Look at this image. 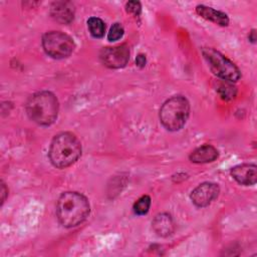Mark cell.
I'll return each mask as SVG.
<instances>
[{
	"label": "cell",
	"instance_id": "1",
	"mask_svg": "<svg viewBox=\"0 0 257 257\" xmlns=\"http://www.w3.org/2000/svg\"><path fill=\"white\" fill-rule=\"evenodd\" d=\"M89 214L87 199L77 192L63 193L56 204V215L60 224L71 228L82 223Z\"/></svg>",
	"mask_w": 257,
	"mask_h": 257
},
{
	"label": "cell",
	"instance_id": "2",
	"mask_svg": "<svg viewBox=\"0 0 257 257\" xmlns=\"http://www.w3.org/2000/svg\"><path fill=\"white\" fill-rule=\"evenodd\" d=\"M81 154L79 140L71 133H61L54 137L49 147V160L51 164L63 169L74 164Z\"/></svg>",
	"mask_w": 257,
	"mask_h": 257
},
{
	"label": "cell",
	"instance_id": "3",
	"mask_svg": "<svg viewBox=\"0 0 257 257\" xmlns=\"http://www.w3.org/2000/svg\"><path fill=\"white\" fill-rule=\"evenodd\" d=\"M25 108L32 121L40 125H49L57 117L58 100L50 91H38L28 98Z\"/></svg>",
	"mask_w": 257,
	"mask_h": 257
},
{
	"label": "cell",
	"instance_id": "4",
	"mask_svg": "<svg viewBox=\"0 0 257 257\" xmlns=\"http://www.w3.org/2000/svg\"><path fill=\"white\" fill-rule=\"evenodd\" d=\"M190 112V104L186 97L175 95L164 102L160 109V119L169 131H179L186 123Z\"/></svg>",
	"mask_w": 257,
	"mask_h": 257
},
{
	"label": "cell",
	"instance_id": "5",
	"mask_svg": "<svg viewBox=\"0 0 257 257\" xmlns=\"http://www.w3.org/2000/svg\"><path fill=\"white\" fill-rule=\"evenodd\" d=\"M202 53L210 69L220 79L235 82L240 78L241 73L239 68L221 52L211 47H204Z\"/></svg>",
	"mask_w": 257,
	"mask_h": 257
},
{
	"label": "cell",
	"instance_id": "6",
	"mask_svg": "<svg viewBox=\"0 0 257 257\" xmlns=\"http://www.w3.org/2000/svg\"><path fill=\"white\" fill-rule=\"evenodd\" d=\"M42 46L49 56L61 59L72 53L74 42L69 35L61 31H49L43 35Z\"/></svg>",
	"mask_w": 257,
	"mask_h": 257
},
{
	"label": "cell",
	"instance_id": "7",
	"mask_svg": "<svg viewBox=\"0 0 257 257\" xmlns=\"http://www.w3.org/2000/svg\"><path fill=\"white\" fill-rule=\"evenodd\" d=\"M101 62L109 68H120L125 66L130 58V50L125 44L113 47H105L99 54Z\"/></svg>",
	"mask_w": 257,
	"mask_h": 257
},
{
	"label": "cell",
	"instance_id": "8",
	"mask_svg": "<svg viewBox=\"0 0 257 257\" xmlns=\"http://www.w3.org/2000/svg\"><path fill=\"white\" fill-rule=\"evenodd\" d=\"M219 195V187L214 183H203L191 193V200L197 207H206Z\"/></svg>",
	"mask_w": 257,
	"mask_h": 257
},
{
	"label": "cell",
	"instance_id": "9",
	"mask_svg": "<svg viewBox=\"0 0 257 257\" xmlns=\"http://www.w3.org/2000/svg\"><path fill=\"white\" fill-rule=\"evenodd\" d=\"M232 177L241 185H254L257 180V167L254 164H242L231 170Z\"/></svg>",
	"mask_w": 257,
	"mask_h": 257
},
{
	"label": "cell",
	"instance_id": "10",
	"mask_svg": "<svg viewBox=\"0 0 257 257\" xmlns=\"http://www.w3.org/2000/svg\"><path fill=\"white\" fill-rule=\"evenodd\" d=\"M51 17L59 23L68 24L73 20L74 7L68 1H57L52 3L50 8Z\"/></svg>",
	"mask_w": 257,
	"mask_h": 257
},
{
	"label": "cell",
	"instance_id": "11",
	"mask_svg": "<svg viewBox=\"0 0 257 257\" xmlns=\"http://www.w3.org/2000/svg\"><path fill=\"white\" fill-rule=\"evenodd\" d=\"M152 225H153L154 231L157 233V235L161 237H167L171 235L175 229L174 221L172 217L167 213H162L157 215L154 218Z\"/></svg>",
	"mask_w": 257,
	"mask_h": 257
},
{
	"label": "cell",
	"instance_id": "12",
	"mask_svg": "<svg viewBox=\"0 0 257 257\" xmlns=\"http://www.w3.org/2000/svg\"><path fill=\"white\" fill-rule=\"evenodd\" d=\"M218 158V151L211 145H204L194 150L190 155V160L193 163L204 164L215 161Z\"/></svg>",
	"mask_w": 257,
	"mask_h": 257
},
{
	"label": "cell",
	"instance_id": "13",
	"mask_svg": "<svg viewBox=\"0 0 257 257\" xmlns=\"http://www.w3.org/2000/svg\"><path fill=\"white\" fill-rule=\"evenodd\" d=\"M196 11L201 17L207 20H210L218 25L226 26L229 23V18L224 12L216 10L212 7H208L205 5H198L196 7Z\"/></svg>",
	"mask_w": 257,
	"mask_h": 257
},
{
	"label": "cell",
	"instance_id": "14",
	"mask_svg": "<svg viewBox=\"0 0 257 257\" xmlns=\"http://www.w3.org/2000/svg\"><path fill=\"white\" fill-rule=\"evenodd\" d=\"M216 90L225 99H232L235 97L237 89L231 81L220 79L216 83Z\"/></svg>",
	"mask_w": 257,
	"mask_h": 257
},
{
	"label": "cell",
	"instance_id": "15",
	"mask_svg": "<svg viewBox=\"0 0 257 257\" xmlns=\"http://www.w3.org/2000/svg\"><path fill=\"white\" fill-rule=\"evenodd\" d=\"M87 27H88L89 33L95 38H100L104 35L105 25L100 18H97V17L89 18L87 20Z\"/></svg>",
	"mask_w": 257,
	"mask_h": 257
},
{
	"label": "cell",
	"instance_id": "16",
	"mask_svg": "<svg viewBox=\"0 0 257 257\" xmlns=\"http://www.w3.org/2000/svg\"><path fill=\"white\" fill-rule=\"evenodd\" d=\"M151 206V198L147 195L141 197L134 205V211L138 215H145L148 213Z\"/></svg>",
	"mask_w": 257,
	"mask_h": 257
},
{
	"label": "cell",
	"instance_id": "17",
	"mask_svg": "<svg viewBox=\"0 0 257 257\" xmlns=\"http://www.w3.org/2000/svg\"><path fill=\"white\" fill-rule=\"evenodd\" d=\"M123 35V27L120 23H114L109 29V32L107 34V39L109 41H115L121 38Z\"/></svg>",
	"mask_w": 257,
	"mask_h": 257
},
{
	"label": "cell",
	"instance_id": "18",
	"mask_svg": "<svg viewBox=\"0 0 257 257\" xmlns=\"http://www.w3.org/2000/svg\"><path fill=\"white\" fill-rule=\"evenodd\" d=\"M126 11L128 13H132L136 16L140 15L141 13V10H142V7H141V3L138 2V1H130L126 3Z\"/></svg>",
	"mask_w": 257,
	"mask_h": 257
},
{
	"label": "cell",
	"instance_id": "19",
	"mask_svg": "<svg viewBox=\"0 0 257 257\" xmlns=\"http://www.w3.org/2000/svg\"><path fill=\"white\" fill-rule=\"evenodd\" d=\"M146 56L144 54H139L136 58V63L139 67H144L146 65Z\"/></svg>",
	"mask_w": 257,
	"mask_h": 257
},
{
	"label": "cell",
	"instance_id": "20",
	"mask_svg": "<svg viewBox=\"0 0 257 257\" xmlns=\"http://www.w3.org/2000/svg\"><path fill=\"white\" fill-rule=\"evenodd\" d=\"M6 193H7V190H6V188H5V185L3 184V183H1V195H2V203L4 202V200H5V196H6Z\"/></svg>",
	"mask_w": 257,
	"mask_h": 257
},
{
	"label": "cell",
	"instance_id": "21",
	"mask_svg": "<svg viewBox=\"0 0 257 257\" xmlns=\"http://www.w3.org/2000/svg\"><path fill=\"white\" fill-rule=\"evenodd\" d=\"M251 35H252V36L250 37V39H251V40L254 42V41L256 40V37H255V31H254V30L251 32Z\"/></svg>",
	"mask_w": 257,
	"mask_h": 257
}]
</instances>
